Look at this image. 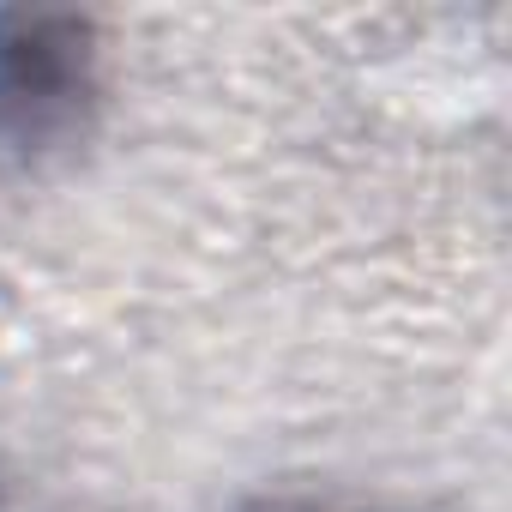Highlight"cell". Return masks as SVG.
I'll list each match as a JSON object with an SVG mask.
<instances>
[{
    "label": "cell",
    "instance_id": "cell-1",
    "mask_svg": "<svg viewBox=\"0 0 512 512\" xmlns=\"http://www.w3.org/2000/svg\"><path fill=\"white\" fill-rule=\"evenodd\" d=\"M97 109V31L85 13H0V163L37 169L67 151Z\"/></svg>",
    "mask_w": 512,
    "mask_h": 512
},
{
    "label": "cell",
    "instance_id": "cell-2",
    "mask_svg": "<svg viewBox=\"0 0 512 512\" xmlns=\"http://www.w3.org/2000/svg\"><path fill=\"white\" fill-rule=\"evenodd\" d=\"M247 512H392V506H338V500H260Z\"/></svg>",
    "mask_w": 512,
    "mask_h": 512
}]
</instances>
